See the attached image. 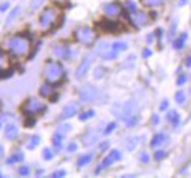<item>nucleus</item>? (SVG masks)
Returning a JSON list of instances; mask_svg holds the SVG:
<instances>
[{
	"instance_id": "10",
	"label": "nucleus",
	"mask_w": 191,
	"mask_h": 178,
	"mask_svg": "<svg viewBox=\"0 0 191 178\" xmlns=\"http://www.w3.org/2000/svg\"><path fill=\"white\" fill-rule=\"evenodd\" d=\"M92 57L90 55H85L83 58H81V62H80L78 68H77V72H75V77L77 78H83L86 75V72H90V65H92Z\"/></svg>"
},
{
	"instance_id": "48",
	"label": "nucleus",
	"mask_w": 191,
	"mask_h": 178,
	"mask_svg": "<svg viewBox=\"0 0 191 178\" xmlns=\"http://www.w3.org/2000/svg\"><path fill=\"white\" fill-rule=\"evenodd\" d=\"M166 107H168V102H161V105H160V110H166Z\"/></svg>"
},
{
	"instance_id": "40",
	"label": "nucleus",
	"mask_w": 191,
	"mask_h": 178,
	"mask_svg": "<svg viewBox=\"0 0 191 178\" xmlns=\"http://www.w3.org/2000/svg\"><path fill=\"white\" fill-rule=\"evenodd\" d=\"M65 175H66V172H65V170H58V172H55V173H53L52 177H53V178H62V177H65Z\"/></svg>"
},
{
	"instance_id": "11",
	"label": "nucleus",
	"mask_w": 191,
	"mask_h": 178,
	"mask_svg": "<svg viewBox=\"0 0 191 178\" xmlns=\"http://www.w3.org/2000/svg\"><path fill=\"white\" fill-rule=\"evenodd\" d=\"M97 97H98V90L93 85H85L80 90V100L81 102H90V100H95Z\"/></svg>"
},
{
	"instance_id": "43",
	"label": "nucleus",
	"mask_w": 191,
	"mask_h": 178,
	"mask_svg": "<svg viewBox=\"0 0 191 178\" xmlns=\"http://www.w3.org/2000/svg\"><path fill=\"white\" fill-rule=\"evenodd\" d=\"M70 130H72V126L65 125V126H62V128H60V133H66V132H70Z\"/></svg>"
},
{
	"instance_id": "34",
	"label": "nucleus",
	"mask_w": 191,
	"mask_h": 178,
	"mask_svg": "<svg viewBox=\"0 0 191 178\" xmlns=\"http://www.w3.org/2000/svg\"><path fill=\"white\" fill-rule=\"evenodd\" d=\"M175 98H176V102H178V103H183V102H185V92H181V90H179V92H176Z\"/></svg>"
},
{
	"instance_id": "4",
	"label": "nucleus",
	"mask_w": 191,
	"mask_h": 178,
	"mask_svg": "<svg viewBox=\"0 0 191 178\" xmlns=\"http://www.w3.org/2000/svg\"><path fill=\"white\" fill-rule=\"evenodd\" d=\"M60 19V12L57 7H47V8H43V12L40 13L38 17V23L40 27L43 28V30H52L53 27L57 25V20Z\"/></svg>"
},
{
	"instance_id": "19",
	"label": "nucleus",
	"mask_w": 191,
	"mask_h": 178,
	"mask_svg": "<svg viewBox=\"0 0 191 178\" xmlns=\"http://www.w3.org/2000/svg\"><path fill=\"white\" fill-rule=\"evenodd\" d=\"M93 160V155L92 153H86V155H81L77 162V165L78 166H85V165H90V162Z\"/></svg>"
},
{
	"instance_id": "35",
	"label": "nucleus",
	"mask_w": 191,
	"mask_h": 178,
	"mask_svg": "<svg viewBox=\"0 0 191 178\" xmlns=\"http://www.w3.org/2000/svg\"><path fill=\"white\" fill-rule=\"evenodd\" d=\"M43 158L45 160H52L53 158V152L50 150V148H45V150H43Z\"/></svg>"
},
{
	"instance_id": "33",
	"label": "nucleus",
	"mask_w": 191,
	"mask_h": 178,
	"mask_svg": "<svg viewBox=\"0 0 191 178\" xmlns=\"http://www.w3.org/2000/svg\"><path fill=\"white\" fill-rule=\"evenodd\" d=\"M10 75H12V70L0 67V80H2V78H7V77H10Z\"/></svg>"
},
{
	"instance_id": "50",
	"label": "nucleus",
	"mask_w": 191,
	"mask_h": 178,
	"mask_svg": "<svg viewBox=\"0 0 191 178\" xmlns=\"http://www.w3.org/2000/svg\"><path fill=\"white\" fill-rule=\"evenodd\" d=\"M106 148H108V143H106V142L105 143H101V150H106Z\"/></svg>"
},
{
	"instance_id": "37",
	"label": "nucleus",
	"mask_w": 191,
	"mask_h": 178,
	"mask_svg": "<svg viewBox=\"0 0 191 178\" xmlns=\"http://www.w3.org/2000/svg\"><path fill=\"white\" fill-rule=\"evenodd\" d=\"M115 128H116V123H115V122H112V123H108V126L105 128V133H112Z\"/></svg>"
},
{
	"instance_id": "13",
	"label": "nucleus",
	"mask_w": 191,
	"mask_h": 178,
	"mask_svg": "<svg viewBox=\"0 0 191 178\" xmlns=\"http://www.w3.org/2000/svg\"><path fill=\"white\" fill-rule=\"evenodd\" d=\"M123 10V5H120L118 2H113V3H106L105 5V15L106 17H118Z\"/></svg>"
},
{
	"instance_id": "53",
	"label": "nucleus",
	"mask_w": 191,
	"mask_h": 178,
	"mask_svg": "<svg viewBox=\"0 0 191 178\" xmlns=\"http://www.w3.org/2000/svg\"><path fill=\"white\" fill-rule=\"evenodd\" d=\"M0 128H2V123H0Z\"/></svg>"
},
{
	"instance_id": "5",
	"label": "nucleus",
	"mask_w": 191,
	"mask_h": 178,
	"mask_svg": "<svg viewBox=\"0 0 191 178\" xmlns=\"http://www.w3.org/2000/svg\"><path fill=\"white\" fill-rule=\"evenodd\" d=\"M73 37L77 38V42L83 43V45H92L97 40V32L90 27H80V28L73 30Z\"/></svg>"
},
{
	"instance_id": "24",
	"label": "nucleus",
	"mask_w": 191,
	"mask_h": 178,
	"mask_svg": "<svg viewBox=\"0 0 191 178\" xmlns=\"http://www.w3.org/2000/svg\"><path fill=\"white\" fill-rule=\"evenodd\" d=\"M8 62H10L8 55H7L5 52H2V50H0V67H3V68H8Z\"/></svg>"
},
{
	"instance_id": "25",
	"label": "nucleus",
	"mask_w": 191,
	"mask_h": 178,
	"mask_svg": "<svg viewBox=\"0 0 191 178\" xmlns=\"http://www.w3.org/2000/svg\"><path fill=\"white\" fill-rule=\"evenodd\" d=\"M53 145H55V148H60V146H62V142H63V135H62V133H55V135H53Z\"/></svg>"
},
{
	"instance_id": "14",
	"label": "nucleus",
	"mask_w": 191,
	"mask_h": 178,
	"mask_svg": "<svg viewBox=\"0 0 191 178\" xmlns=\"http://www.w3.org/2000/svg\"><path fill=\"white\" fill-rule=\"evenodd\" d=\"M53 53L57 58H72L73 57V52L66 45H57L53 48Z\"/></svg>"
},
{
	"instance_id": "7",
	"label": "nucleus",
	"mask_w": 191,
	"mask_h": 178,
	"mask_svg": "<svg viewBox=\"0 0 191 178\" xmlns=\"http://www.w3.org/2000/svg\"><path fill=\"white\" fill-rule=\"evenodd\" d=\"M98 27H101L103 32H106V33H120L123 30V27L113 19H105V20H101V22H98Z\"/></svg>"
},
{
	"instance_id": "20",
	"label": "nucleus",
	"mask_w": 191,
	"mask_h": 178,
	"mask_svg": "<svg viewBox=\"0 0 191 178\" xmlns=\"http://www.w3.org/2000/svg\"><path fill=\"white\" fill-rule=\"evenodd\" d=\"M168 120H170V122H171L175 126H178V123H179V115H178V112L170 110V112H168Z\"/></svg>"
},
{
	"instance_id": "44",
	"label": "nucleus",
	"mask_w": 191,
	"mask_h": 178,
	"mask_svg": "<svg viewBox=\"0 0 191 178\" xmlns=\"http://www.w3.org/2000/svg\"><path fill=\"white\" fill-rule=\"evenodd\" d=\"M140 160H141V162H148V160H150V157H148V155H146V153H141V155H140Z\"/></svg>"
},
{
	"instance_id": "49",
	"label": "nucleus",
	"mask_w": 191,
	"mask_h": 178,
	"mask_svg": "<svg viewBox=\"0 0 191 178\" xmlns=\"http://www.w3.org/2000/svg\"><path fill=\"white\" fill-rule=\"evenodd\" d=\"M161 35H163V30H161V28L156 30V37H158V38H161Z\"/></svg>"
},
{
	"instance_id": "26",
	"label": "nucleus",
	"mask_w": 191,
	"mask_h": 178,
	"mask_svg": "<svg viewBox=\"0 0 191 178\" xmlns=\"http://www.w3.org/2000/svg\"><path fill=\"white\" fill-rule=\"evenodd\" d=\"M92 117H95V112H93V110H85V112H81L78 115V118L81 120V122H85V120L92 118Z\"/></svg>"
},
{
	"instance_id": "30",
	"label": "nucleus",
	"mask_w": 191,
	"mask_h": 178,
	"mask_svg": "<svg viewBox=\"0 0 191 178\" xmlns=\"http://www.w3.org/2000/svg\"><path fill=\"white\" fill-rule=\"evenodd\" d=\"M38 143H40V137H32V138H30V142L27 143V148H35Z\"/></svg>"
},
{
	"instance_id": "18",
	"label": "nucleus",
	"mask_w": 191,
	"mask_h": 178,
	"mask_svg": "<svg viewBox=\"0 0 191 178\" xmlns=\"http://www.w3.org/2000/svg\"><path fill=\"white\" fill-rule=\"evenodd\" d=\"M53 87L55 85H52V83L47 82L45 85H42V88H40V95H43V97H48V98H50V95L53 93ZM52 97H55V95H52Z\"/></svg>"
},
{
	"instance_id": "2",
	"label": "nucleus",
	"mask_w": 191,
	"mask_h": 178,
	"mask_svg": "<svg viewBox=\"0 0 191 178\" xmlns=\"http://www.w3.org/2000/svg\"><path fill=\"white\" fill-rule=\"evenodd\" d=\"M7 50L12 53L13 57L18 58H25L30 55V48H32V42H30V35L28 33H18L13 35L5 42Z\"/></svg>"
},
{
	"instance_id": "17",
	"label": "nucleus",
	"mask_w": 191,
	"mask_h": 178,
	"mask_svg": "<svg viewBox=\"0 0 191 178\" xmlns=\"http://www.w3.org/2000/svg\"><path fill=\"white\" fill-rule=\"evenodd\" d=\"M166 140H168V137H166L165 133H158V135H155L151 140V146L153 148H158V146H161L163 143H166Z\"/></svg>"
},
{
	"instance_id": "38",
	"label": "nucleus",
	"mask_w": 191,
	"mask_h": 178,
	"mask_svg": "<svg viewBox=\"0 0 191 178\" xmlns=\"http://www.w3.org/2000/svg\"><path fill=\"white\" fill-rule=\"evenodd\" d=\"M77 148H78V145L73 142V143H70V145L66 146V152H70V153H73V152H77Z\"/></svg>"
},
{
	"instance_id": "22",
	"label": "nucleus",
	"mask_w": 191,
	"mask_h": 178,
	"mask_svg": "<svg viewBox=\"0 0 191 178\" xmlns=\"http://www.w3.org/2000/svg\"><path fill=\"white\" fill-rule=\"evenodd\" d=\"M123 8H125L128 13H133V12H136V10H138V8H136V3H135L133 0H126L125 5H123Z\"/></svg>"
},
{
	"instance_id": "6",
	"label": "nucleus",
	"mask_w": 191,
	"mask_h": 178,
	"mask_svg": "<svg viewBox=\"0 0 191 178\" xmlns=\"http://www.w3.org/2000/svg\"><path fill=\"white\" fill-rule=\"evenodd\" d=\"M45 103L42 102V100L38 98H28L22 105V112H23V115H27V117H35L37 113H42V112H45Z\"/></svg>"
},
{
	"instance_id": "41",
	"label": "nucleus",
	"mask_w": 191,
	"mask_h": 178,
	"mask_svg": "<svg viewBox=\"0 0 191 178\" xmlns=\"http://www.w3.org/2000/svg\"><path fill=\"white\" fill-rule=\"evenodd\" d=\"M28 172H30V170H28V166H20V168H18L20 175H28Z\"/></svg>"
},
{
	"instance_id": "1",
	"label": "nucleus",
	"mask_w": 191,
	"mask_h": 178,
	"mask_svg": "<svg viewBox=\"0 0 191 178\" xmlns=\"http://www.w3.org/2000/svg\"><path fill=\"white\" fill-rule=\"evenodd\" d=\"M112 113L118 120L125 122L126 126H135L138 123V103L135 100H126L123 103L113 105Z\"/></svg>"
},
{
	"instance_id": "45",
	"label": "nucleus",
	"mask_w": 191,
	"mask_h": 178,
	"mask_svg": "<svg viewBox=\"0 0 191 178\" xmlns=\"http://www.w3.org/2000/svg\"><path fill=\"white\" fill-rule=\"evenodd\" d=\"M101 72H105V70H103L101 67H98V68H97V73H95V77H97V78H100V77H101Z\"/></svg>"
},
{
	"instance_id": "42",
	"label": "nucleus",
	"mask_w": 191,
	"mask_h": 178,
	"mask_svg": "<svg viewBox=\"0 0 191 178\" xmlns=\"http://www.w3.org/2000/svg\"><path fill=\"white\" fill-rule=\"evenodd\" d=\"M185 82H186V75H179V77H178V82H176V83H178V85H183Z\"/></svg>"
},
{
	"instance_id": "39",
	"label": "nucleus",
	"mask_w": 191,
	"mask_h": 178,
	"mask_svg": "<svg viewBox=\"0 0 191 178\" xmlns=\"http://www.w3.org/2000/svg\"><path fill=\"white\" fill-rule=\"evenodd\" d=\"M35 125V117H28L25 120V126H33Z\"/></svg>"
},
{
	"instance_id": "16",
	"label": "nucleus",
	"mask_w": 191,
	"mask_h": 178,
	"mask_svg": "<svg viewBox=\"0 0 191 178\" xmlns=\"http://www.w3.org/2000/svg\"><path fill=\"white\" fill-rule=\"evenodd\" d=\"M77 112H78V105H77V103H68V105L63 108L62 117H63V118H70L73 115H77Z\"/></svg>"
},
{
	"instance_id": "31",
	"label": "nucleus",
	"mask_w": 191,
	"mask_h": 178,
	"mask_svg": "<svg viewBox=\"0 0 191 178\" xmlns=\"http://www.w3.org/2000/svg\"><path fill=\"white\" fill-rule=\"evenodd\" d=\"M136 143H138V137H131V140L126 142V148H128V150H133V148L136 146Z\"/></svg>"
},
{
	"instance_id": "3",
	"label": "nucleus",
	"mask_w": 191,
	"mask_h": 178,
	"mask_svg": "<svg viewBox=\"0 0 191 178\" xmlns=\"http://www.w3.org/2000/svg\"><path fill=\"white\" fill-rule=\"evenodd\" d=\"M43 77L48 83L52 85H60L62 80L65 78V68L60 62H47L45 63V68H43Z\"/></svg>"
},
{
	"instance_id": "8",
	"label": "nucleus",
	"mask_w": 191,
	"mask_h": 178,
	"mask_svg": "<svg viewBox=\"0 0 191 178\" xmlns=\"http://www.w3.org/2000/svg\"><path fill=\"white\" fill-rule=\"evenodd\" d=\"M126 48H128V45H126L125 42H116V43H112L110 50L103 55V58H105V60L116 58V57L120 55V52H123V50H126Z\"/></svg>"
},
{
	"instance_id": "52",
	"label": "nucleus",
	"mask_w": 191,
	"mask_h": 178,
	"mask_svg": "<svg viewBox=\"0 0 191 178\" xmlns=\"http://www.w3.org/2000/svg\"><path fill=\"white\" fill-rule=\"evenodd\" d=\"M186 67H191V57L188 60H186Z\"/></svg>"
},
{
	"instance_id": "15",
	"label": "nucleus",
	"mask_w": 191,
	"mask_h": 178,
	"mask_svg": "<svg viewBox=\"0 0 191 178\" xmlns=\"http://www.w3.org/2000/svg\"><path fill=\"white\" fill-rule=\"evenodd\" d=\"M17 137H18V128H17V125H13V123L5 125V138L15 140Z\"/></svg>"
},
{
	"instance_id": "28",
	"label": "nucleus",
	"mask_w": 191,
	"mask_h": 178,
	"mask_svg": "<svg viewBox=\"0 0 191 178\" xmlns=\"http://www.w3.org/2000/svg\"><path fill=\"white\" fill-rule=\"evenodd\" d=\"M165 0H141V3L143 5H146V7H158V5H161Z\"/></svg>"
},
{
	"instance_id": "46",
	"label": "nucleus",
	"mask_w": 191,
	"mask_h": 178,
	"mask_svg": "<svg viewBox=\"0 0 191 178\" xmlns=\"http://www.w3.org/2000/svg\"><path fill=\"white\" fill-rule=\"evenodd\" d=\"M150 55H151V50H150V48H145V50H143V57H150Z\"/></svg>"
},
{
	"instance_id": "9",
	"label": "nucleus",
	"mask_w": 191,
	"mask_h": 178,
	"mask_svg": "<svg viewBox=\"0 0 191 178\" xmlns=\"http://www.w3.org/2000/svg\"><path fill=\"white\" fill-rule=\"evenodd\" d=\"M128 20H130V23H131L133 27H143L148 23V15H146L145 12H140V10H136V12H133L128 15Z\"/></svg>"
},
{
	"instance_id": "27",
	"label": "nucleus",
	"mask_w": 191,
	"mask_h": 178,
	"mask_svg": "<svg viewBox=\"0 0 191 178\" xmlns=\"http://www.w3.org/2000/svg\"><path fill=\"white\" fill-rule=\"evenodd\" d=\"M18 13H20V7H15V8H13L12 12H10V15H8V19H7V25H10V23H12L13 20H15V17H17Z\"/></svg>"
},
{
	"instance_id": "54",
	"label": "nucleus",
	"mask_w": 191,
	"mask_h": 178,
	"mask_svg": "<svg viewBox=\"0 0 191 178\" xmlns=\"http://www.w3.org/2000/svg\"><path fill=\"white\" fill-rule=\"evenodd\" d=\"M0 150H2V148H0ZM0 153H2V152H0Z\"/></svg>"
},
{
	"instance_id": "21",
	"label": "nucleus",
	"mask_w": 191,
	"mask_h": 178,
	"mask_svg": "<svg viewBox=\"0 0 191 178\" xmlns=\"http://www.w3.org/2000/svg\"><path fill=\"white\" fill-rule=\"evenodd\" d=\"M23 160V153H15V155H12V157H8L7 158V163L8 165H13V163H17V162H22Z\"/></svg>"
},
{
	"instance_id": "29",
	"label": "nucleus",
	"mask_w": 191,
	"mask_h": 178,
	"mask_svg": "<svg viewBox=\"0 0 191 178\" xmlns=\"http://www.w3.org/2000/svg\"><path fill=\"white\" fill-rule=\"evenodd\" d=\"M83 143H85V145H93V143H97V135H95V133L86 135L85 140H83Z\"/></svg>"
},
{
	"instance_id": "51",
	"label": "nucleus",
	"mask_w": 191,
	"mask_h": 178,
	"mask_svg": "<svg viewBox=\"0 0 191 178\" xmlns=\"http://www.w3.org/2000/svg\"><path fill=\"white\" fill-rule=\"evenodd\" d=\"M158 117H156V115H155V117H153V123H155V125H156V123H158Z\"/></svg>"
},
{
	"instance_id": "32",
	"label": "nucleus",
	"mask_w": 191,
	"mask_h": 178,
	"mask_svg": "<svg viewBox=\"0 0 191 178\" xmlns=\"http://www.w3.org/2000/svg\"><path fill=\"white\" fill-rule=\"evenodd\" d=\"M43 2H45V0H32V3H30V12H35Z\"/></svg>"
},
{
	"instance_id": "47",
	"label": "nucleus",
	"mask_w": 191,
	"mask_h": 178,
	"mask_svg": "<svg viewBox=\"0 0 191 178\" xmlns=\"http://www.w3.org/2000/svg\"><path fill=\"white\" fill-rule=\"evenodd\" d=\"M8 7H10V5H8V3L5 2V3H2V5H0V10H2V12H5V10L8 8Z\"/></svg>"
},
{
	"instance_id": "23",
	"label": "nucleus",
	"mask_w": 191,
	"mask_h": 178,
	"mask_svg": "<svg viewBox=\"0 0 191 178\" xmlns=\"http://www.w3.org/2000/svg\"><path fill=\"white\" fill-rule=\"evenodd\" d=\"M186 38H188V35H186V33H181V35H179V38L176 40V42H175V48H176V50L183 48V45H185Z\"/></svg>"
},
{
	"instance_id": "36",
	"label": "nucleus",
	"mask_w": 191,
	"mask_h": 178,
	"mask_svg": "<svg viewBox=\"0 0 191 178\" xmlns=\"http://www.w3.org/2000/svg\"><path fill=\"white\" fill-rule=\"evenodd\" d=\"M166 157V152L165 150H158V152H155V160H161Z\"/></svg>"
},
{
	"instance_id": "12",
	"label": "nucleus",
	"mask_w": 191,
	"mask_h": 178,
	"mask_svg": "<svg viewBox=\"0 0 191 178\" xmlns=\"http://www.w3.org/2000/svg\"><path fill=\"white\" fill-rule=\"evenodd\" d=\"M120 158H121V152H118V150H112V152H110L105 158H103V162L100 163V166L97 168V172L103 170V168H106V166H110L113 162H116V160H120Z\"/></svg>"
}]
</instances>
